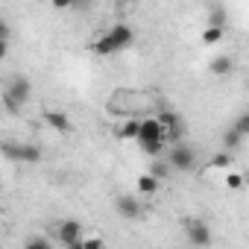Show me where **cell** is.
Listing matches in <instances>:
<instances>
[{
  "label": "cell",
  "instance_id": "44dd1931",
  "mask_svg": "<svg viewBox=\"0 0 249 249\" xmlns=\"http://www.w3.org/2000/svg\"><path fill=\"white\" fill-rule=\"evenodd\" d=\"M82 246L85 249H106V243L100 237H82Z\"/></svg>",
  "mask_w": 249,
  "mask_h": 249
},
{
  "label": "cell",
  "instance_id": "3957f363",
  "mask_svg": "<svg viewBox=\"0 0 249 249\" xmlns=\"http://www.w3.org/2000/svg\"><path fill=\"white\" fill-rule=\"evenodd\" d=\"M135 141L141 144V150H144L147 156H159V153L164 150V129L159 126L156 117H144V120L138 123V138H135Z\"/></svg>",
  "mask_w": 249,
  "mask_h": 249
},
{
  "label": "cell",
  "instance_id": "7c38bea8",
  "mask_svg": "<svg viewBox=\"0 0 249 249\" xmlns=\"http://www.w3.org/2000/svg\"><path fill=\"white\" fill-rule=\"evenodd\" d=\"M161 188V182L159 179H153L150 173H144V176H138V191L144 194V196H150V194H156Z\"/></svg>",
  "mask_w": 249,
  "mask_h": 249
},
{
  "label": "cell",
  "instance_id": "cb8c5ba5",
  "mask_svg": "<svg viewBox=\"0 0 249 249\" xmlns=\"http://www.w3.org/2000/svg\"><path fill=\"white\" fill-rule=\"evenodd\" d=\"M9 56V41H0V59Z\"/></svg>",
  "mask_w": 249,
  "mask_h": 249
},
{
  "label": "cell",
  "instance_id": "2e32d148",
  "mask_svg": "<svg viewBox=\"0 0 249 249\" xmlns=\"http://www.w3.org/2000/svg\"><path fill=\"white\" fill-rule=\"evenodd\" d=\"M231 164V153H217V156H211V161H208V167H217V170H223V167H229Z\"/></svg>",
  "mask_w": 249,
  "mask_h": 249
},
{
  "label": "cell",
  "instance_id": "8fae6325",
  "mask_svg": "<svg viewBox=\"0 0 249 249\" xmlns=\"http://www.w3.org/2000/svg\"><path fill=\"white\" fill-rule=\"evenodd\" d=\"M208 71H211V73H217V76H226V73H231V71H234V59H231V56H217V59H211Z\"/></svg>",
  "mask_w": 249,
  "mask_h": 249
},
{
  "label": "cell",
  "instance_id": "e0dca14e",
  "mask_svg": "<svg viewBox=\"0 0 249 249\" xmlns=\"http://www.w3.org/2000/svg\"><path fill=\"white\" fill-rule=\"evenodd\" d=\"M223 24H226V9H223V6H214V9H211V21H208V27L223 30Z\"/></svg>",
  "mask_w": 249,
  "mask_h": 249
},
{
  "label": "cell",
  "instance_id": "d6986e66",
  "mask_svg": "<svg viewBox=\"0 0 249 249\" xmlns=\"http://www.w3.org/2000/svg\"><path fill=\"white\" fill-rule=\"evenodd\" d=\"M231 129H234L237 135H243V138H246V135H249V114H240V117H237V123H234Z\"/></svg>",
  "mask_w": 249,
  "mask_h": 249
},
{
  "label": "cell",
  "instance_id": "4fadbf2b",
  "mask_svg": "<svg viewBox=\"0 0 249 249\" xmlns=\"http://www.w3.org/2000/svg\"><path fill=\"white\" fill-rule=\"evenodd\" d=\"M138 123H141V120L126 117V120H123V126L117 129V135H120V138H126V141H135V138H138Z\"/></svg>",
  "mask_w": 249,
  "mask_h": 249
},
{
  "label": "cell",
  "instance_id": "d4e9b609",
  "mask_svg": "<svg viewBox=\"0 0 249 249\" xmlns=\"http://www.w3.org/2000/svg\"><path fill=\"white\" fill-rule=\"evenodd\" d=\"M68 249H85V246H82V240H76V243H71Z\"/></svg>",
  "mask_w": 249,
  "mask_h": 249
},
{
  "label": "cell",
  "instance_id": "6da1fadb",
  "mask_svg": "<svg viewBox=\"0 0 249 249\" xmlns=\"http://www.w3.org/2000/svg\"><path fill=\"white\" fill-rule=\"evenodd\" d=\"M132 41H135V33H132L129 24H114L108 33H103V36L91 44V50H94L97 56H108V53H117V50H126Z\"/></svg>",
  "mask_w": 249,
  "mask_h": 249
},
{
  "label": "cell",
  "instance_id": "7a4b0ae2",
  "mask_svg": "<svg viewBox=\"0 0 249 249\" xmlns=\"http://www.w3.org/2000/svg\"><path fill=\"white\" fill-rule=\"evenodd\" d=\"M30 97H33V82L27 76L15 73V76H9L3 82V106H6V111L18 114L24 108V103H30Z\"/></svg>",
  "mask_w": 249,
  "mask_h": 249
},
{
  "label": "cell",
  "instance_id": "7402d4cb",
  "mask_svg": "<svg viewBox=\"0 0 249 249\" xmlns=\"http://www.w3.org/2000/svg\"><path fill=\"white\" fill-rule=\"evenodd\" d=\"M226 185H229L231 191H237V188L243 185V176H237V173H231V176H226Z\"/></svg>",
  "mask_w": 249,
  "mask_h": 249
},
{
  "label": "cell",
  "instance_id": "ac0fdd59",
  "mask_svg": "<svg viewBox=\"0 0 249 249\" xmlns=\"http://www.w3.org/2000/svg\"><path fill=\"white\" fill-rule=\"evenodd\" d=\"M217 41H223V30H217V27H208V30L202 33V44H217Z\"/></svg>",
  "mask_w": 249,
  "mask_h": 249
},
{
  "label": "cell",
  "instance_id": "ffe728a7",
  "mask_svg": "<svg viewBox=\"0 0 249 249\" xmlns=\"http://www.w3.org/2000/svg\"><path fill=\"white\" fill-rule=\"evenodd\" d=\"M167 173H170V167H167L164 161H156V164H153V170H150V176H153V179H159V182H161Z\"/></svg>",
  "mask_w": 249,
  "mask_h": 249
},
{
  "label": "cell",
  "instance_id": "52a82bcc",
  "mask_svg": "<svg viewBox=\"0 0 249 249\" xmlns=\"http://www.w3.org/2000/svg\"><path fill=\"white\" fill-rule=\"evenodd\" d=\"M56 237H59L65 246H71V243L82 240V237H85V231H82V223H79V220H62V223L56 226Z\"/></svg>",
  "mask_w": 249,
  "mask_h": 249
},
{
  "label": "cell",
  "instance_id": "9c48e42d",
  "mask_svg": "<svg viewBox=\"0 0 249 249\" xmlns=\"http://www.w3.org/2000/svg\"><path fill=\"white\" fill-rule=\"evenodd\" d=\"M188 240L194 243V246H208L211 243V229L205 226V223H188Z\"/></svg>",
  "mask_w": 249,
  "mask_h": 249
},
{
  "label": "cell",
  "instance_id": "30bf717a",
  "mask_svg": "<svg viewBox=\"0 0 249 249\" xmlns=\"http://www.w3.org/2000/svg\"><path fill=\"white\" fill-rule=\"evenodd\" d=\"M44 120L50 123L56 132H71V120H68L65 111H44Z\"/></svg>",
  "mask_w": 249,
  "mask_h": 249
},
{
  "label": "cell",
  "instance_id": "ba28073f",
  "mask_svg": "<svg viewBox=\"0 0 249 249\" xmlns=\"http://www.w3.org/2000/svg\"><path fill=\"white\" fill-rule=\"evenodd\" d=\"M114 208H117V214L120 217H126V220H135V217H141V199L138 196H132V194H120L117 196V202H114Z\"/></svg>",
  "mask_w": 249,
  "mask_h": 249
},
{
  "label": "cell",
  "instance_id": "8992f818",
  "mask_svg": "<svg viewBox=\"0 0 249 249\" xmlns=\"http://www.w3.org/2000/svg\"><path fill=\"white\" fill-rule=\"evenodd\" d=\"M6 156L15 159V161H21V164H36L41 159V147H36V144H9Z\"/></svg>",
  "mask_w": 249,
  "mask_h": 249
},
{
  "label": "cell",
  "instance_id": "603a6c76",
  "mask_svg": "<svg viewBox=\"0 0 249 249\" xmlns=\"http://www.w3.org/2000/svg\"><path fill=\"white\" fill-rule=\"evenodd\" d=\"M0 41H9V24L0 18Z\"/></svg>",
  "mask_w": 249,
  "mask_h": 249
},
{
  "label": "cell",
  "instance_id": "5bb4252c",
  "mask_svg": "<svg viewBox=\"0 0 249 249\" xmlns=\"http://www.w3.org/2000/svg\"><path fill=\"white\" fill-rule=\"evenodd\" d=\"M24 249H53V243H50V237H44V234H33V237H27Z\"/></svg>",
  "mask_w": 249,
  "mask_h": 249
},
{
  "label": "cell",
  "instance_id": "277c9868",
  "mask_svg": "<svg viewBox=\"0 0 249 249\" xmlns=\"http://www.w3.org/2000/svg\"><path fill=\"white\" fill-rule=\"evenodd\" d=\"M173 170H182V173H188V170H194V164H196V153H194V147H188V144H176L173 150H170V161H167Z\"/></svg>",
  "mask_w": 249,
  "mask_h": 249
},
{
  "label": "cell",
  "instance_id": "9a60e30c",
  "mask_svg": "<svg viewBox=\"0 0 249 249\" xmlns=\"http://www.w3.org/2000/svg\"><path fill=\"white\" fill-rule=\"evenodd\" d=\"M243 144V135H237L234 129H229L226 135H223V147H226V153H231V150H237Z\"/></svg>",
  "mask_w": 249,
  "mask_h": 249
},
{
  "label": "cell",
  "instance_id": "5b68a950",
  "mask_svg": "<svg viewBox=\"0 0 249 249\" xmlns=\"http://www.w3.org/2000/svg\"><path fill=\"white\" fill-rule=\"evenodd\" d=\"M153 117L159 120V126L164 129V138H170V141L179 144V138H182V117H179L176 111H159V114H153Z\"/></svg>",
  "mask_w": 249,
  "mask_h": 249
}]
</instances>
